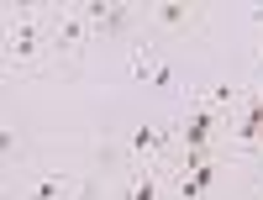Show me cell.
Wrapping results in <instances>:
<instances>
[{
  "label": "cell",
  "mask_w": 263,
  "mask_h": 200,
  "mask_svg": "<svg viewBox=\"0 0 263 200\" xmlns=\"http://www.w3.org/2000/svg\"><path fill=\"white\" fill-rule=\"evenodd\" d=\"M53 63V37H48V6H11L6 11V69L32 74Z\"/></svg>",
  "instance_id": "cell-1"
},
{
  "label": "cell",
  "mask_w": 263,
  "mask_h": 200,
  "mask_svg": "<svg viewBox=\"0 0 263 200\" xmlns=\"http://www.w3.org/2000/svg\"><path fill=\"white\" fill-rule=\"evenodd\" d=\"M48 37H53V63H74L84 48H95V27L84 16V0L48 11Z\"/></svg>",
  "instance_id": "cell-2"
},
{
  "label": "cell",
  "mask_w": 263,
  "mask_h": 200,
  "mask_svg": "<svg viewBox=\"0 0 263 200\" xmlns=\"http://www.w3.org/2000/svg\"><path fill=\"white\" fill-rule=\"evenodd\" d=\"M126 74H132V79H142L147 90H174V95H184V90H190V84L179 79V69H174V63H168L158 48H153V42H132V48H126Z\"/></svg>",
  "instance_id": "cell-3"
},
{
  "label": "cell",
  "mask_w": 263,
  "mask_h": 200,
  "mask_svg": "<svg viewBox=\"0 0 263 200\" xmlns=\"http://www.w3.org/2000/svg\"><path fill=\"white\" fill-rule=\"evenodd\" d=\"M237 100H242V90L227 79H211V84H190L184 90V111H216V116H232Z\"/></svg>",
  "instance_id": "cell-4"
},
{
  "label": "cell",
  "mask_w": 263,
  "mask_h": 200,
  "mask_svg": "<svg viewBox=\"0 0 263 200\" xmlns=\"http://www.w3.org/2000/svg\"><path fill=\"white\" fill-rule=\"evenodd\" d=\"M84 16H90L95 37H126L132 21H137V11L121 6V0H84Z\"/></svg>",
  "instance_id": "cell-5"
},
{
  "label": "cell",
  "mask_w": 263,
  "mask_h": 200,
  "mask_svg": "<svg viewBox=\"0 0 263 200\" xmlns=\"http://www.w3.org/2000/svg\"><path fill=\"white\" fill-rule=\"evenodd\" d=\"M216 179H221V153H216V158H205L200 169H184L179 185H174V200H205V195L216 190Z\"/></svg>",
  "instance_id": "cell-6"
},
{
  "label": "cell",
  "mask_w": 263,
  "mask_h": 200,
  "mask_svg": "<svg viewBox=\"0 0 263 200\" xmlns=\"http://www.w3.org/2000/svg\"><path fill=\"white\" fill-rule=\"evenodd\" d=\"M121 200H163V174L153 163H132L126 185H121Z\"/></svg>",
  "instance_id": "cell-7"
},
{
  "label": "cell",
  "mask_w": 263,
  "mask_h": 200,
  "mask_svg": "<svg viewBox=\"0 0 263 200\" xmlns=\"http://www.w3.org/2000/svg\"><path fill=\"white\" fill-rule=\"evenodd\" d=\"M27 200H79V179L63 174V169H42L32 179V195Z\"/></svg>",
  "instance_id": "cell-8"
},
{
  "label": "cell",
  "mask_w": 263,
  "mask_h": 200,
  "mask_svg": "<svg viewBox=\"0 0 263 200\" xmlns=\"http://www.w3.org/2000/svg\"><path fill=\"white\" fill-rule=\"evenodd\" d=\"M147 16L158 21V27H168V32H190V27H200V6H184V0H158Z\"/></svg>",
  "instance_id": "cell-9"
},
{
  "label": "cell",
  "mask_w": 263,
  "mask_h": 200,
  "mask_svg": "<svg viewBox=\"0 0 263 200\" xmlns=\"http://www.w3.org/2000/svg\"><path fill=\"white\" fill-rule=\"evenodd\" d=\"M0 153H6V163L16 158V132H11V126H6V132H0Z\"/></svg>",
  "instance_id": "cell-10"
},
{
  "label": "cell",
  "mask_w": 263,
  "mask_h": 200,
  "mask_svg": "<svg viewBox=\"0 0 263 200\" xmlns=\"http://www.w3.org/2000/svg\"><path fill=\"white\" fill-rule=\"evenodd\" d=\"M253 21H258V27H263V11H253ZM258 69H263V42H258Z\"/></svg>",
  "instance_id": "cell-11"
}]
</instances>
